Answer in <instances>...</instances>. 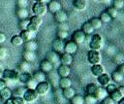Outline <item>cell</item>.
Wrapping results in <instances>:
<instances>
[{"label":"cell","mask_w":124,"mask_h":104,"mask_svg":"<svg viewBox=\"0 0 124 104\" xmlns=\"http://www.w3.org/2000/svg\"><path fill=\"white\" fill-rule=\"evenodd\" d=\"M104 44H105V41H104L103 37L100 34H94L90 38L89 48H90V50L101 51L104 48Z\"/></svg>","instance_id":"1"},{"label":"cell","mask_w":124,"mask_h":104,"mask_svg":"<svg viewBox=\"0 0 124 104\" xmlns=\"http://www.w3.org/2000/svg\"><path fill=\"white\" fill-rule=\"evenodd\" d=\"M18 72L13 69H5L2 72L1 78L6 81V83L11 82V83H16L18 81Z\"/></svg>","instance_id":"2"},{"label":"cell","mask_w":124,"mask_h":104,"mask_svg":"<svg viewBox=\"0 0 124 104\" xmlns=\"http://www.w3.org/2000/svg\"><path fill=\"white\" fill-rule=\"evenodd\" d=\"M32 12L34 16L44 17L47 12V6L43 2H35L32 6Z\"/></svg>","instance_id":"3"},{"label":"cell","mask_w":124,"mask_h":104,"mask_svg":"<svg viewBox=\"0 0 124 104\" xmlns=\"http://www.w3.org/2000/svg\"><path fill=\"white\" fill-rule=\"evenodd\" d=\"M87 60L90 64H99L102 61V55L100 53V51H94L90 50L87 52Z\"/></svg>","instance_id":"4"},{"label":"cell","mask_w":124,"mask_h":104,"mask_svg":"<svg viewBox=\"0 0 124 104\" xmlns=\"http://www.w3.org/2000/svg\"><path fill=\"white\" fill-rule=\"evenodd\" d=\"M50 89V84L46 81H44V82H41V83H38L37 84V87L35 88V91L38 93V95L40 96H43L45 94H46Z\"/></svg>","instance_id":"5"},{"label":"cell","mask_w":124,"mask_h":104,"mask_svg":"<svg viewBox=\"0 0 124 104\" xmlns=\"http://www.w3.org/2000/svg\"><path fill=\"white\" fill-rule=\"evenodd\" d=\"M22 97L26 101V103H33V102H35L38 99L39 95L35 91V89H28V88H26Z\"/></svg>","instance_id":"6"},{"label":"cell","mask_w":124,"mask_h":104,"mask_svg":"<svg viewBox=\"0 0 124 104\" xmlns=\"http://www.w3.org/2000/svg\"><path fill=\"white\" fill-rule=\"evenodd\" d=\"M64 45H65L64 40H61L59 38H56L51 43L52 51H54L57 53H62L64 52Z\"/></svg>","instance_id":"7"},{"label":"cell","mask_w":124,"mask_h":104,"mask_svg":"<svg viewBox=\"0 0 124 104\" xmlns=\"http://www.w3.org/2000/svg\"><path fill=\"white\" fill-rule=\"evenodd\" d=\"M109 95V97L116 103V102H118L121 98H123L124 97V87H118L115 90H113L111 93H109L108 94Z\"/></svg>","instance_id":"8"},{"label":"cell","mask_w":124,"mask_h":104,"mask_svg":"<svg viewBox=\"0 0 124 104\" xmlns=\"http://www.w3.org/2000/svg\"><path fill=\"white\" fill-rule=\"evenodd\" d=\"M78 44H76L73 40H70V41H67L64 45V52H68L70 54H74L77 52L78 51Z\"/></svg>","instance_id":"9"},{"label":"cell","mask_w":124,"mask_h":104,"mask_svg":"<svg viewBox=\"0 0 124 104\" xmlns=\"http://www.w3.org/2000/svg\"><path fill=\"white\" fill-rule=\"evenodd\" d=\"M53 17L55 19V21H57L58 23H63V22H66L67 19H68V14L66 11L64 10H59L58 12L54 13L53 14Z\"/></svg>","instance_id":"10"},{"label":"cell","mask_w":124,"mask_h":104,"mask_svg":"<svg viewBox=\"0 0 124 104\" xmlns=\"http://www.w3.org/2000/svg\"><path fill=\"white\" fill-rule=\"evenodd\" d=\"M85 37H86V35H85L81 30H76V31L73 33L72 40H73L76 44L80 45V44H82V43L85 41Z\"/></svg>","instance_id":"11"},{"label":"cell","mask_w":124,"mask_h":104,"mask_svg":"<svg viewBox=\"0 0 124 104\" xmlns=\"http://www.w3.org/2000/svg\"><path fill=\"white\" fill-rule=\"evenodd\" d=\"M46 6H47V11H49L51 14H54L62 9V5L58 0H51L46 4Z\"/></svg>","instance_id":"12"},{"label":"cell","mask_w":124,"mask_h":104,"mask_svg":"<svg viewBox=\"0 0 124 104\" xmlns=\"http://www.w3.org/2000/svg\"><path fill=\"white\" fill-rule=\"evenodd\" d=\"M59 60H60V63H61V64L70 66V65L73 63V61H74L73 54H70V53H68V52H63L61 53V55H59Z\"/></svg>","instance_id":"13"},{"label":"cell","mask_w":124,"mask_h":104,"mask_svg":"<svg viewBox=\"0 0 124 104\" xmlns=\"http://www.w3.org/2000/svg\"><path fill=\"white\" fill-rule=\"evenodd\" d=\"M57 75L59 76V78H63V77H69L70 73H71V68L68 65H64L61 64L58 66L57 68Z\"/></svg>","instance_id":"14"},{"label":"cell","mask_w":124,"mask_h":104,"mask_svg":"<svg viewBox=\"0 0 124 104\" xmlns=\"http://www.w3.org/2000/svg\"><path fill=\"white\" fill-rule=\"evenodd\" d=\"M40 68H41V71H43L44 73L47 74V73L53 71L54 66H53V64H52L50 61H48L47 59H44V60L41 62V64H40Z\"/></svg>","instance_id":"15"},{"label":"cell","mask_w":124,"mask_h":104,"mask_svg":"<svg viewBox=\"0 0 124 104\" xmlns=\"http://www.w3.org/2000/svg\"><path fill=\"white\" fill-rule=\"evenodd\" d=\"M46 59H47L48 61H50L52 64H53V66H56V65H58L59 63H60V60H59V55H58V53L57 52H55L54 51H51V52H48L47 53H46Z\"/></svg>","instance_id":"16"},{"label":"cell","mask_w":124,"mask_h":104,"mask_svg":"<svg viewBox=\"0 0 124 104\" xmlns=\"http://www.w3.org/2000/svg\"><path fill=\"white\" fill-rule=\"evenodd\" d=\"M22 59L32 63L33 61L36 60V52H32V51H27V50H23L22 52Z\"/></svg>","instance_id":"17"},{"label":"cell","mask_w":124,"mask_h":104,"mask_svg":"<svg viewBox=\"0 0 124 104\" xmlns=\"http://www.w3.org/2000/svg\"><path fill=\"white\" fill-rule=\"evenodd\" d=\"M90 71H91V73H92V75L94 77H99L100 75L105 73V68L100 63L99 64H93L91 66V68H90Z\"/></svg>","instance_id":"18"},{"label":"cell","mask_w":124,"mask_h":104,"mask_svg":"<svg viewBox=\"0 0 124 104\" xmlns=\"http://www.w3.org/2000/svg\"><path fill=\"white\" fill-rule=\"evenodd\" d=\"M97 79H98V83L102 87H106L107 85H108L109 83H111L110 75H108L107 73H103L102 75H100L99 77H97Z\"/></svg>","instance_id":"19"},{"label":"cell","mask_w":124,"mask_h":104,"mask_svg":"<svg viewBox=\"0 0 124 104\" xmlns=\"http://www.w3.org/2000/svg\"><path fill=\"white\" fill-rule=\"evenodd\" d=\"M19 36L21 37V39L23 40V43H24L26 41H29V40L34 39L35 36H36V33H32V32L28 31L27 29H23V30H20Z\"/></svg>","instance_id":"20"},{"label":"cell","mask_w":124,"mask_h":104,"mask_svg":"<svg viewBox=\"0 0 124 104\" xmlns=\"http://www.w3.org/2000/svg\"><path fill=\"white\" fill-rule=\"evenodd\" d=\"M23 47H24V50L36 52L37 49H38V43L34 39H32V40H29V41L24 42L23 43Z\"/></svg>","instance_id":"21"},{"label":"cell","mask_w":124,"mask_h":104,"mask_svg":"<svg viewBox=\"0 0 124 104\" xmlns=\"http://www.w3.org/2000/svg\"><path fill=\"white\" fill-rule=\"evenodd\" d=\"M72 80L71 78L69 77H63V78H60L58 80V86L60 88H66V87H72Z\"/></svg>","instance_id":"22"},{"label":"cell","mask_w":124,"mask_h":104,"mask_svg":"<svg viewBox=\"0 0 124 104\" xmlns=\"http://www.w3.org/2000/svg\"><path fill=\"white\" fill-rule=\"evenodd\" d=\"M86 6H87L86 0H74V1H73V7H74L77 11L81 12V11L85 10Z\"/></svg>","instance_id":"23"},{"label":"cell","mask_w":124,"mask_h":104,"mask_svg":"<svg viewBox=\"0 0 124 104\" xmlns=\"http://www.w3.org/2000/svg\"><path fill=\"white\" fill-rule=\"evenodd\" d=\"M32 79L35 80L37 83H41V82H44L46 81V73H44L43 71H35L33 74H32Z\"/></svg>","instance_id":"24"},{"label":"cell","mask_w":124,"mask_h":104,"mask_svg":"<svg viewBox=\"0 0 124 104\" xmlns=\"http://www.w3.org/2000/svg\"><path fill=\"white\" fill-rule=\"evenodd\" d=\"M16 14L19 19L29 18V11L27 10V8H17Z\"/></svg>","instance_id":"25"},{"label":"cell","mask_w":124,"mask_h":104,"mask_svg":"<svg viewBox=\"0 0 124 104\" xmlns=\"http://www.w3.org/2000/svg\"><path fill=\"white\" fill-rule=\"evenodd\" d=\"M32 69V65L30 62H27L22 59V61L19 62L18 64V70L20 72H30Z\"/></svg>","instance_id":"26"},{"label":"cell","mask_w":124,"mask_h":104,"mask_svg":"<svg viewBox=\"0 0 124 104\" xmlns=\"http://www.w3.org/2000/svg\"><path fill=\"white\" fill-rule=\"evenodd\" d=\"M12 93L13 91L9 88V87H4L3 89L0 90V99H2L3 101L7 100V99H10L12 97Z\"/></svg>","instance_id":"27"},{"label":"cell","mask_w":124,"mask_h":104,"mask_svg":"<svg viewBox=\"0 0 124 104\" xmlns=\"http://www.w3.org/2000/svg\"><path fill=\"white\" fill-rule=\"evenodd\" d=\"M31 79H32V74L30 72H21L20 74H18V81L23 85H25Z\"/></svg>","instance_id":"28"},{"label":"cell","mask_w":124,"mask_h":104,"mask_svg":"<svg viewBox=\"0 0 124 104\" xmlns=\"http://www.w3.org/2000/svg\"><path fill=\"white\" fill-rule=\"evenodd\" d=\"M62 94H63V96H64L66 99L70 100V99L76 94V90H75L72 87H69L63 88V90H62Z\"/></svg>","instance_id":"29"},{"label":"cell","mask_w":124,"mask_h":104,"mask_svg":"<svg viewBox=\"0 0 124 104\" xmlns=\"http://www.w3.org/2000/svg\"><path fill=\"white\" fill-rule=\"evenodd\" d=\"M80 30H81L85 35H91V34L93 33V31H94V28L92 27V25L90 24L89 21H85V22L82 24Z\"/></svg>","instance_id":"30"},{"label":"cell","mask_w":124,"mask_h":104,"mask_svg":"<svg viewBox=\"0 0 124 104\" xmlns=\"http://www.w3.org/2000/svg\"><path fill=\"white\" fill-rule=\"evenodd\" d=\"M110 78H111V81H113L114 83L116 84H119V83H122L123 80H124V75L117 72L116 70L112 72V74L110 75Z\"/></svg>","instance_id":"31"},{"label":"cell","mask_w":124,"mask_h":104,"mask_svg":"<svg viewBox=\"0 0 124 104\" xmlns=\"http://www.w3.org/2000/svg\"><path fill=\"white\" fill-rule=\"evenodd\" d=\"M97 99H98V101L100 100H102V99H104L106 96H108V93H107V91H106V89H105V87H98V88H97V90H96V92H95V95H94Z\"/></svg>","instance_id":"32"},{"label":"cell","mask_w":124,"mask_h":104,"mask_svg":"<svg viewBox=\"0 0 124 104\" xmlns=\"http://www.w3.org/2000/svg\"><path fill=\"white\" fill-rule=\"evenodd\" d=\"M97 88H98V86H97L96 84L91 83V84H88V85L86 86V87H85V92H86V94L95 95V92H96Z\"/></svg>","instance_id":"33"},{"label":"cell","mask_w":124,"mask_h":104,"mask_svg":"<svg viewBox=\"0 0 124 104\" xmlns=\"http://www.w3.org/2000/svg\"><path fill=\"white\" fill-rule=\"evenodd\" d=\"M11 44L14 47H19L23 44V40L21 39V37L19 35H14L11 39Z\"/></svg>","instance_id":"34"},{"label":"cell","mask_w":124,"mask_h":104,"mask_svg":"<svg viewBox=\"0 0 124 104\" xmlns=\"http://www.w3.org/2000/svg\"><path fill=\"white\" fill-rule=\"evenodd\" d=\"M29 21L33 24H35L36 26L40 27L43 23V17H38V16H32L31 17H29Z\"/></svg>","instance_id":"35"},{"label":"cell","mask_w":124,"mask_h":104,"mask_svg":"<svg viewBox=\"0 0 124 104\" xmlns=\"http://www.w3.org/2000/svg\"><path fill=\"white\" fill-rule=\"evenodd\" d=\"M90 24L92 25V27L95 29H100L102 27V21L100 20L99 17H92L90 20H89Z\"/></svg>","instance_id":"36"},{"label":"cell","mask_w":124,"mask_h":104,"mask_svg":"<svg viewBox=\"0 0 124 104\" xmlns=\"http://www.w3.org/2000/svg\"><path fill=\"white\" fill-rule=\"evenodd\" d=\"M70 101H71V104H84V97L81 95H78H78L75 94L70 99Z\"/></svg>","instance_id":"37"},{"label":"cell","mask_w":124,"mask_h":104,"mask_svg":"<svg viewBox=\"0 0 124 104\" xmlns=\"http://www.w3.org/2000/svg\"><path fill=\"white\" fill-rule=\"evenodd\" d=\"M100 20L102 21V23H108V22H110L111 20H112V18H111V17L108 14V12L107 11H105V12H103L102 14H101V16H100Z\"/></svg>","instance_id":"38"},{"label":"cell","mask_w":124,"mask_h":104,"mask_svg":"<svg viewBox=\"0 0 124 104\" xmlns=\"http://www.w3.org/2000/svg\"><path fill=\"white\" fill-rule=\"evenodd\" d=\"M98 102V99L91 94H86L84 97V104H96Z\"/></svg>","instance_id":"39"},{"label":"cell","mask_w":124,"mask_h":104,"mask_svg":"<svg viewBox=\"0 0 124 104\" xmlns=\"http://www.w3.org/2000/svg\"><path fill=\"white\" fill-rule=\"evenodd\" d=\"M112 60H113V62L116 63V64H121V63L124 62V56H123V54H122L121 52L115 53V54L113 55V57H112Z\"/></svg>","instance_id":"40"},{"label":"cell","mask_w":124,"mask_h":104,"mask_svg":"<svg viewBox=\"0 0 124 104\" xmlns=\"http://www.w3.org/2000/svg\"><path fill=\"white\" fill-rule=\"evenodd\" d=\"M9 55V51L7 48L0 46V61L5 60Z\"/></svg>","instance_id":"41"},{"label":"cell","mask_w":124,"mask_h":104,"mask_svg":"<svg viewBox=\"0 0 124 104\" xmlns=\"http://www.w3.org/2000/svg\"><path fill=\"white\" fill-rule=\"evenodd\" d=\"M107 12H108V14L111 17L112 19L115 18V17L118 16V10L115 9L114 7H109V8H108V9H107Z\"/></svg>","instance_id":"42"},{"label":"cell","mask_w":124,"mask_h":104,"mask_svg":"<svg viewBox=\"0 0 124 104\" xmlns=\"http://www.w3.org/2000/svg\"><path fill=\"white\" fill-rule=\"evenodd\" d=\"M11 100L13 102V104H26V101L23 99V97H19V96H12Z\"/></svg>","instance_id":"43"},{"label":"cell","mask_w":124,"mask_h":104,"mask_svg":"<svg viewBox=\"0 0 124 104\" xmlns=\"http://www.w3.org/2000/svg\"><path fill=\"white\" fill-rule=\"evenodd\" d=\"M117 87H118L116 86V84H113V83H109L108 85H107V86L105 87V89H106L107 93H108V94H109V93H111L113 90H115Z\"/></svg>","instance_id":"44"},{"label":"cell","mask_w":124,"mask_h":104,"mask_svg":"<svg viewBox=\"0 0 124 104\" xmlns=\"http://www.w3.org/2000/svg\"><path fill=\"white\" fill-rule=\"evenodd\" d=\"M69 36V32L67 30H60L58 29V32H57V37L61 40H66Z\"/></svg>","instance_id":"45"},{"label":"cell","mask_w":124,"mask_h":104,"mask_svg":"<svg viewBox=\"0 0 124 104\" xmlns=\"http://www.w3.org/2000/svg\"><path fill=\"white\" fill-rule=\"evenodd\" d=\"M29 23V18H24V19H19V22H18V27L20 30H23V29H26L27 25Z\"/></svg>","instance_id":"46"},{"label":"cell","mask_w":124,"mask_h":104,"mask_svg":"<svg viewBox=\"0 0 124 104\" xmlns=\"http://www.w3.org/2000/svg\"><path fill=\"white\" fill-rule=\"evenodd\" d=\"M37 84H38V83H37L35 80L31 79V80H29V81L25 84V87H26V88H28V89H35L36 87H37Z\"/></svg>","instance_id":"47"},{"label":"cell","mask_w":124,"mask_h":104,"mask_svg":"<svg viewBox=\"0 0 124 104\" xmlns=\"http://www.w3.org/2000/svg\"><path fill=\"white\" fill-rule=\"evenodd\" d=\"M112 7H114L118 11L121 10V9H123V7H124V0H114Z\"/></svg>","instance_id":"48"},{"label":"cell","mask_w":124,"mask_h":104,"mask_svg":"<svg viewBox=\"0 0 124 104\" xmlns=\"http://www.w3.org/2000/svg\"><path fill=\"white\" fill-rule=\"evenodd\" d=\"M26 88H23V87H18L15 90L14 93H12V96H19V97H22L23 96V93L25 91Z\"/></svg>","instance_id":"49"},{"label":"cell","mask_w":124,"mask_h":104,"mask_svg":"<svg viewBox=\"0 0 124 104\" xmlns=\"http://www.w3.org/2000/svg\"><path fill=\"white\" fill-rule=\"evenodd\" d=\"M26 29H27L28 31L32 32V33H37V31L39 30V27H38V26H36L35 24H33V23H31V22L29 21V23H28V25H27Z\"/></svg>","instance_id":"50"},{"label":"cell","mask_w":124,"mask_h":104,"mask_svg":"<svg viewBox=\"0 0 124 104\" xmlns=\"http://www.w3.org/2000/svg\"><path fill=\"white\" fill-rule=\"evenodd\" d=\"M115 102L109 97V96H106L104 99H102L100 101V104H114Z\"/></svg>","instance_id":"51"},{"label":"cell","mask_w":124,"mask_h":104,"mask_svg":"<svg viewBox=\"0 0 124 104\" xmlns=\"http://www.w3.org/2000/svg\"><path fill=\"white\" fill-rule=\"evenodd\" d=\"M28 0H17V7L18 8H27L28 6Z\"/></svg>","instance_id":"52"},{"label":"cell","mask_w":124,"mask_h":104,"mask_svg":"<svg viewBox=\"0 0 124 104\" xmlns=\"http://www.w3.org/2000/svg\"><path fill=\"white\" fill-rule=\"evenodd\" d=\"M116 71L124 75V63H121V64H118V66L116 67Z\"/></svg>","instance_id":"53"},{"label":"cell","mask_w":124,"mask_h":104,"mask_svg":"<svg viewBox=\"0 0 124 104\" xmlns=\"http://www.w3.org/2000/svg\"><path fill=\"white\" fill-rule=\"evenodd\" d=\"M59 29L60 30H69V27H68V25L65 23V22H63V23H59Z\"/></svg>","instance_id":"54"},{"label":"cell","mask_w":124,"mask_h":104,"mask_svg":"<svg viewBox=\"0 0 124 104\" xmlns=\"http://www.w3.org/2000/svg\"><path fill=\"white\" fill-rule=\"evenodd\" d=\"M6 87H7V83H6V81L3 80V79L0 77V90L3 89V88Z\"/></svg>","instance_id":"55"},{"label":"cell","mask_w":124,"mask_h":104,"mask_svg":"<svg viewBox=\"0 0 124 104\" xmlns=\"http://www.w3.org/2000/svg\"><path fill=\"white\" fill-rule=\"evenodd\" d=\"M5 41H6V35L4 33L0 32V44L5 43Z\"/></svg>","instance_id":"56"},{"label":"cell","mask_w":124,"mask_h":104,"mask_svg":"<svg viewBox=\"0 0 124 104\" xmlns=\"http://www.w3.org/2000/svg\"><path fill=\"white\" fill-rule=\"evenodd\" d=\"M3 104H13V102H12V100H11V98H10V99L5 100V101L3 102Z\"/></svg>","instance_id":"57"},{"label":"cell","mask_w":124,"mask_h":104,"mask_svg":"<svg viewBox=\"0 0 124 104\" xmlns=\"http://www.w3.org/2000/svg\"><path fill=\"white\" fill-rule=\"evenodd\" d=\"M117 104H124V97H123V98H121V99L117 102Z\"/></svg>","instance_id":"58"},{"label":"cell","mask_w":124,"mask_h":104,"mask_svg":"<svg viewBox=\"0 0 124 104\" xmlns=\"http://www.w3.org/2000/svg\"><path fill=\"white\" fill-rule=\"evenodd\" d=\"M3 70H4V69H3V68H2V66L0 65V77H1V75H2V72H3Z\"/></svg>","instance_id":"59"},{"label":"cell","mask_w":124,"mask_h":104,"mask_svg":"<svg viewBox=\"0 0 124 104\" xmlns=\"http://www.w3.org/2000/svg\"><path fill=\"white\" fill-rule=\"evenodd\" d=\"M50 1H51V0H44V1H43V3L47 4V3H48V2H50Z\"/></svg>","instance_id":"60"},{"label":"cell","mask_w":124,"mask_h":104,"mask_svg":"<svg viewBox=\"0 0 124 104\" xmlns=\"http://www.w3.org/2000/svg\"><path fill=\"white\" fill-rule=\"evenodd\" d=\"M34 1H35V2H43L44 0H34Z\"/></svg>","instance_id":"61"},{"label":"cell","mask_w":124,"mask_h":104,"mask_svg":"<svg viewBox=\"0 0 124 104\" xmlns=\"http://www.w3.org/2000/svg\"><path fill=\"white\" fill-rule=\"evenodd\" d=\"M98 1H100V2H107V1H108V0H98Z\"/></svg>","instance_id":"62"}]
</instances>
